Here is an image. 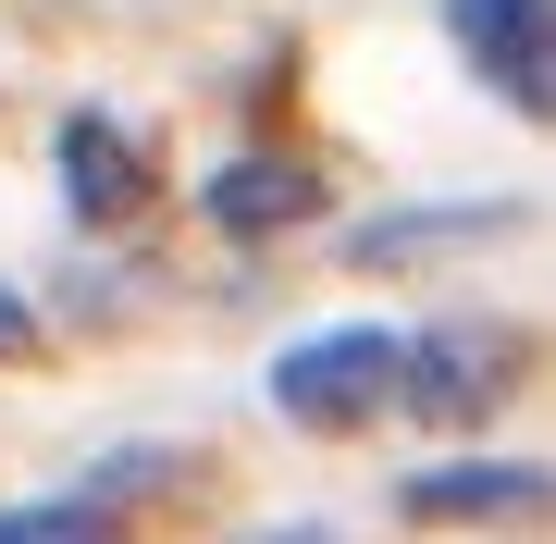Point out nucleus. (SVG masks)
Returning <instances> with one entry per match:
<instances>
[{
  "mask_svg": "<svg viewBox=\"0 0 556 544\" xmlns=\"http://www.w3.org/2000/svg\"><path fill=\"white\" fill-rule=\"evenodd\" d=\"M273 396H285V421H309V433H358L383 396H396V334H383V322H346V334L285 346V359H273Z\"/></svg>",
  "mask_w": 556,
  "mask_h": 544,
  "instance_id": "f257e3e1",
  "label": "nucleus"
},
{
  "mask_svg": "<svg viewBox=\"0 0 556 544\" xmlns=\"http://www.w3.org/2000/svg\"><path fill=\"white\" fill-rule=\"evenodd\" d=\"M507 383H519V334L507 322H433V334L396 346V396L420 421H482Z\"/></svg>",
  "mask_w": 556,
  "mask_h": 544,
  "instance_id": "f03ea898",
  "label": "nucleus"
},
{
  "mask_svg": "<svg viewBox=\"0 0 556 544\" xmlns=\"http://www.w3.org/2000/svg\"><path fill=\"white\" fill-rule=\"evenodd\" d=\"M445 25H457V50H470V75L495 87L519 124H544V100H556V25H544V0H445Z\"/></svg>",
  "mask_w": 556,
  "mask_h": 544,
  "instance_id": "7ed1b4c3",
  "label": "nucleus"
},
{
  "mask_svg": "<svg viewBox=\"0 0 556 544\" xmlns=\"http://www.w3.org/2000/svg\"><path fill=\"white\" fill-rule=\"evenodd\" d=\"M309 211H321L309 162H223L211 174V223L223 236H285V223H309Z\"/></svg>",
  "mask_w": 556,
  "mask_h": 544,
  "instance_id": "20e7f679",
  "label": "nucleus"
},
{
  "mask_svg": "<svg viewBox=\"0 0 556 544\" xmlns=\"http://www.w3.org/2000/svg\"><path fill=\"white\" fill-rule=\"evenodd\" d=\"M62 186H75V211H137L149 162H137V137H124L112 112H75L62 124Z\"/></svg>",
  "mask_w": 556,
  "mask_h": 544,
  "instance_id": "39448f33",
  "label": "nucleus"
},
{
  "mask_svg": "<svg viewBox=\"0 0 556 544\" xmlns=\"http://www.w3.org/2000/svg\"><path fill=\"white\" fill-rule=\"evenodd\" d=\"M507 507H544V470L470 458V470H420L408 483V520H507Z\"/></svg>",
  "mask_w": 556,
  "mask_h": 544,
  "instance_id": "423d86ee",
  "label": "nucleus"
},
{
  "mask_svg": "<svg viewBox=\"0 0 556 544\" xmlns=\"http://www.w3.org/2000/svg\"><path fill=\"white\" fill-rule=\"evenodd\" d=\"M495 211H383L371 236H346L358 261H420V248H457V236H482Z\"/></svg>",
  "mask_w": 556,
  "mask_h": 544,
  "instance_id": "0eeeda50",
  "label": "nucleus"
},
{
  "mask_svg": "<svg viewBox=\"0 0 556 544\" xmlns=\"http://www.w3.org/2000/svg\"><path fill=\"white\" fill-rule=\"evenodd\" d=\"M0 544H112V495H50V507H0Z\"/></svg>",
  "mask_w": 556,
  "mask_h": 544,
  "instance_id": "6e6552de",
  "label": "nucleus"
},
{
  "mask_svg": "<svg viewBox=\"0 0 556 544\" xmlns=\"http://www.w3.org/2000/svg\"><path fill=\"white\" fill-rule=\"evenodd\" d=\"M0 346H25V298H13V284H0Z\"/></svg>",
  "mask_w": 556,
  "mask_h": 544,
  "instance_id": "1a4fd4ad",
  "label": "nucleus"
},
{
  "mask_svg": "<svg viewBox=\"0 0 556 544\" xmlns=\"http://www.w3.org/2000/svg\"><path fill=\"white\" fill-rule=\"evenodd\" d=\"M273 544H334V532H273Z\"/></svg>",
  "mask_w": 556,
  "mask_h": 544,
  "instance_id": "9d476101",
  "label": "nucleus"
}]
</instances>
